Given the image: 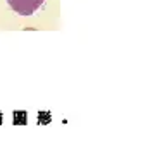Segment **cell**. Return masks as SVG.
<instances>
[{
	"mask_svg": "<svg viewBox=\"0 0 143 151\" xmlns=\"http://www.w3.org/2000/svg\"><path fill=\"white\" fill-rule=\"evenodd\" d=\"M9 7L19 16H33L38 12L47 0H5Z\"/></svg>",
	"mask_w": 143,
	"mask_h": 151,
	"instance_id": "1",
	"label": "cell"
}]
</instances>
